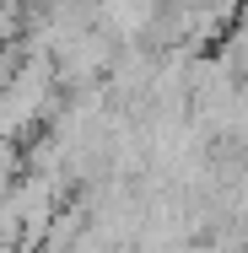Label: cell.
I'll return each instance as SVG.
<instances>
[{"mask_svg":"<svg viewBox=\"0 0 248 253\" xmlns=\"http://www.w3.org/2000/svg\"><path fill=\"white\" fill-rule=\"evenodd\" d=\"M27 27H33L27 0H0V49H22Z\"/></svg>","mask_w":248,"mask_h":253,"instance_id":"6da1fadb","label":"cell"},{"mask_svg":"<svg viewBox=\"0 0 248 253\" xmlns=\"http://www.w3.org/2000/svg\"><path fill=\"white\" fill-rule=\"evenodd\" d=\"M16 65H22V49H0V92H5V81L16 76Z\"/></svg>","mask_w":248,"mask_h":253,"instance_id":"7a4b0ae2","label":"cell"},{"mask_svg":"<svg viewBox=\"0 0 248 253\" xmlns=\"http://www.w3.org/2000/svg\"><path fill=\"white\" fill-rule=\"evenodd\" d=\"M65 5H76V0H27L33 16H54V11H65Z\"/></svg>","mask_w":248,"mask_h":253,"instance_id":"3957f363","label":"cell"},{"mask_svg":"<svg viewBox=\"0 0 248 253\" xmlns=\"http://www.w3.org/2000/svg\"><path fill=\"white\" fill-rule=\"evenodd\" d=\"M0 253H22V248H5V243H0Z\"/></svg>","mask_w":248,"mask_h":253,"instance_id":"277c9868","label":"cell"}]
</instances>
